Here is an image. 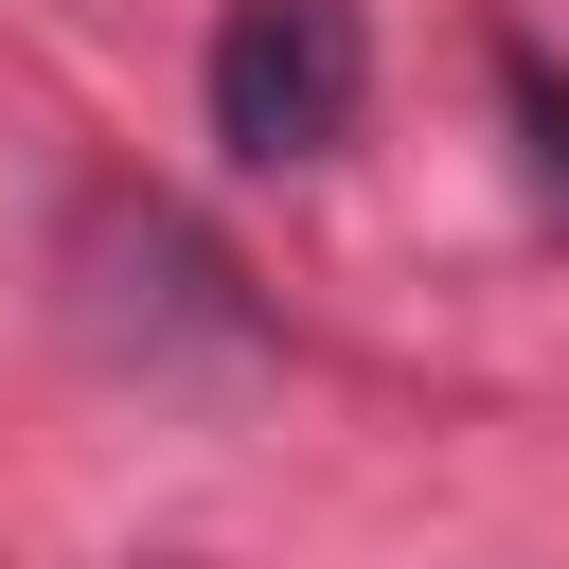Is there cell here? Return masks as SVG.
Listing matches in <instances>:
<instances>
[{"instance_id":"6da1fadb","label":"cell","mask_w":569,"mask_h":569,"mask_svg":"<svg viewBox=\"0 0 569 569\" xmlns=\"http://www.w3.org/2000/svg\"><path fill=\"white\" fill-rule=\"evenodd\" d=\"M71 320H89V356H124L142 391H178V373H249L267 356V302H249V267L178 213V196H142V178H89L71 196Z\"/></svg>"},{"instance_id":"7a4b0ae2","label":"cell","mask_w":569,"mask_h":569,"mask_svg":"<svg viewBox=\"0 0 569 569\" xmlns=\"http://www.w3.org/2000/svg\"><path fill=\"white\" fill-rule=\"evenodd\" d=\"M196 89H213V142H231L249 178L338 160L356 107H373V18H356V0H231L213 53H196Z\"/></svg>"},{"instance_id":"3957f363","label":"cell","mask_w":569,"mask_h":569,"mask_svg":"<svg viewBox=\"0 0 569 569\" xmlns=\"http://www.w3.org/2000/svg\"><path fill=\"white\" fill-rule=\"evenodd\" d=\"M498 107H516V178H533V213H569V71H551L533 36H498Z\"/></svg>"}]
</instances>
